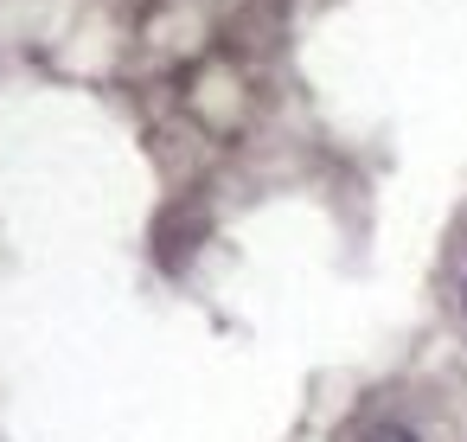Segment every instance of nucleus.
Segmentation results:
<instances>
[{
  "mask_svg": "<svg viewBox=\"0 0 467 442\" xmlns=\"http://www.w3.org/2000/svg\"><path fill=\"white\" fill-rule=\"evenodd\" d=\"M358 442H416V436H410L403 423H378V429H365Z\"/></svg>",
  "mask_w": 467,
  "mask_h": 442,
  "instance_id": "1",
  "label": "nucleus"
}]
</instances>
